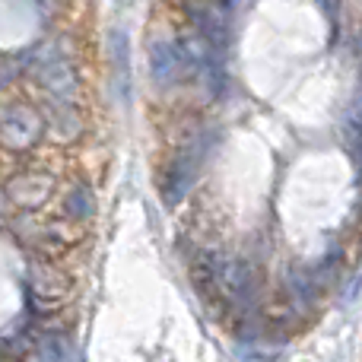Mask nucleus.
I'll list each match as a JSON object with an SVG mask.
<instances>
[{
    "label": "nucleus",
    "mask_w": 362,
    "mask_h": 362,
    "mask_svg": "<svg viewBox=\"0 0 362 362\" xmlns=\"http://www.w3.org/2000/svg\"><path fill=\"white\" fill-rule=\"evenodd\" d=\"M29 299L35 308L51 312V308H61L70 299L74 286H70V276L61 267L48 261H29Z\"/></svg>",
    "instance_id": "f257e3e1"
},
{
    "label": "nucleus",
    "mask_w": 362,
    "mask_h": 362,
    "mask_svg": "<svg viewBox=\"0 0 362 362\" xmlns=\"http://www.w3.org/2000/svg\"><path fill=\"white\" fill-rule=\"evenodd\" d=\"M45 134V118L42 112L29 105H16V108H6L4 118H0V146L13 153H23L32 150V146L42 140Z\"/></svg>",
    "instance_id": "f03ea898"
},
{
    "label": "nucleus",
    "mask_w": 362,
    "mask_h": 362,
    "mask_svg": "<svg viewBox=\"0 0 362 362\" xmlns=\"http://www.w3.org/2000/svg\"><path fill=\"white\" fill-rule=\"evenodd\" d=\"M187 19L191 25L213 45L223 48L232 35V6L229 0H187Z\"/></svg>",
    "instance_id": "7ed1b4c3"
},
{
    "label": "nucleus",
    "mask_w": 362,
    "mask_h": 362,
    "mask_svg": "<svg viewBox=\"0 0 362 362\" xmlns=\"http://www.w3.org/2000/svg\"><path fill=\"white\" fill-rule=\"evenodd\" d=\"M54 185H57L54 175L32 169V172H19V175H13L4 185V194L13 206H19V210H38V206H45L51 200Z\"/></svg>",
    "instance_id": "20e7f679"
},
{
    "label": "nucleus",
    "mask_w": 362,
    "mask_h": 362,
    "mask_svg": "<svg viewBox=\"0 0 362 362\" xmlns=\"http://www.w3.org/2000/svg\"><path fill=\"white\" fill-rule=\"evenodd\" d=\"M146 61H150V76L156 86H175L181 76L187 74L175 38H163V35L153 38L150 48H146Z\"/></svg>",
    "instance_id": "39448f33"
},
{
    "label": "nucleus",
    "mask_w": 362,
    "mask_h": 362,
    "mask_svg": "<svg viewBox=\"0 0 362 362\" xmlns=\"http://www.w3.org/2000/svg\"><path fill=\"white\" fill-rule=\"evenodd\" d=\"M35 80L42 83V89L51 99H64V102H76L80 95V80H76V70L70 61L64 57H48L35 67Z\"/></svg>",
    "instance_id": "423d86ee"
},
{
    "label": "nucleus",
    "mask_w": 362,
    "mask_h": 362,
    "mask_svg": "<svg viewBox=\"0 0 362 362\" xmlns=\"http://www.w3.org/2000/svg\"><path fill=\"white\" fill-rule=\"evenodd\" d=\"M194 163L197 159L191 156V153H181L169 163V169H165L163 175V185H159V194H163V204L165 206H175L185 200V194L191 191V181H194Z\"/></svg>",
    "instance_id": "0eeeda50"
},
{
    "label": "nucleus",
    "mask_w": 362,
    "mask_h": 362,
    "mask_svg": "<svg viewBox=\"0 0 362 362\" xmlns=\"http://www.w3.org/2000/svg\"><path fill=\"white\" fill-rule=\"evenodd\" d=\"M42 118H45V127L54 134L57 140H76L83 134V121L80 115L74 112V102H64V99H45V108H42Z\"/></svg>",
    "instance_id": "6e6552de"
},
{
    "label": "nucleus",
    "mask_w": 362,
    "mask_h": 362,
    "mask_svg": "<svg viewBox=\"0 0 362 362\" xmlns=\"http://www.w3.org/2000/svg\"><path fill=\"white\" fill-rule=\"evenodd\" d=\"M64 213H67V219H74V223H86V219H93L95 216L93 191H89L86 185L70 187V191L64 194Z\"/></svg>",
    "instance_id": "1a4fd4ad"
},
{
    "label": "nucleus",
    "mask_w": 362,
    "mask_h": 362,
    "mask_svg": "<svg viewBox=\"0 0 362 362\" xmlns=\"http://www.w3.org/2000/svg\"><path fill=\"white\" fill-rule=\"evenodd\" d=\"M64 356H67L64 334H42L32 346V362H64Z\"/></svg>",
    "instance_id": "9d476101"
},
{
    "label": "nucleus",
    "mask_w": 362,
    "mask_h": 362,
    "mask_svg": "<svg viewBox=\"0 0 362 362\" xmlns=\"http://www.w3.org/2000/svg\"><path fill=\"white\" fill-rule=\"evenodd\" d=\"M112 48L118 51V89H121V95L127 99V38L121 35V32L115 35Z\"/></svg>",
    "instance_id": "9b49d317"
},
{
    "label": "nucleus",
    "mask_w": 362,
    "mask_h": 362,
    "mask_svg": "<svg viewBox=\"0 0 362 362\" xmlns=\"http://www.w3.org/2000/svg\"><path fill=\"white\" fill-rule=\"evenodd\" d=\"M19 70H23V57H16V61H4L0 64V89L6 86V83H13L19 76Z\"/></svg>",
    "instance_id": "f8f14e48"
},
{
    "label": "nucleus",
    "mask_w": 362,
    "mask_h": 362,
    "mask_svg": "<svg viewBox=\"0 0 362 362\" xmlns=\"http://www.w3.org/2000/svg\"><path fill=\"white\" fill-rule=\"evenodd\" d=\"M344 118H350V121H356V124H362V86H359L356 99H353V105L346 108V115H344Z\"/></svg>",
    "instance_id": "ddd939ff"
},
{
    "label": "nucleus",
    "mask_w": 362,
    "mask_h": 362,
    "mask_svg": "<svg viewBox=\"0 0 362 362\" xmlns=\"http://www.w3.org/2000/svg\"><path fill=\"white\" fill-rule=\"evenodd\" d=\"M356 48H359V57H362V32H359V38H356Z\"/></svg>",
    "instance_id": "4468645a"
},
{
    "label": "nucleus",
    "mask_w": 362,
    "mask_h": 362,
    "mask_svg": "<svg viewBox=\"0 0 362 362\" xmlns=\"http://www.w3.org/2000/svg\"><path fill=\"white\" fill-rule=\"evenodd\" d=\"M0 362H16V359H10V356H6V353H0Z\"/></svg>",
    "instance_id": "2eb2a0df"
}]
</instances>
